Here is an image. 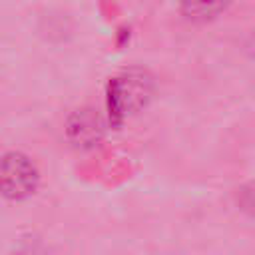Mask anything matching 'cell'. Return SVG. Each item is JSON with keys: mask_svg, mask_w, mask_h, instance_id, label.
I'll return each instance as SVG.
<instances>
[{"mask_svg": "<svg viewBox=\"0 0 255 255\" xmlns=\"http://www.w3.org/2000/svg\"><path fill=\"white\" fill-rule=\"evenodd\" d=\"M151 96V78L143 70H128L110 86V108L116 116L137 112Z\"/></svg>", "mask_w": 255, "mask_h": 255, "instance_id": "obj_1", "label": "cell"}, {"mask_svg": "<svg viewBox=\"0 0 255 255\" xmlns=\"http://www.w3.org/2000/svg\"><path fill=\"white\" fill-rule=\"evenodd\" d=\"M38 171L22 153H6L0 159V191L10 199H22L36 189Z\"/></svg>", "mask_w": 255, "mask_h": 255, "instance_id": "obj_2", "label": "cell"}, {"mask_svg": "<svg viewBox=\"0 0 255 255\" xmlns=\"http://www.w3.org/2000/svg\"><path fill=\"white\" fill-rule=\"evenodd\" d=\"M68 135L76 145L88 147L102 137V120L94 110H80L68 122Z\"/></svg>", "mask_w": 255, "mask_h": 255, "instance_id": "obj_3", "label": "cell"}, {"mask_svg": "<svg viewBox=\"0 0 255 255\" xmlns=\"http://www.w3.org/2000/svg\"><path fill=\"white\" fill-rule=\"evenodd\" d=\"M229 0H181V10L191 20H209L215 18Z\"/></svg>", "mask_w": 255, "mask_h": 255, "instance_id": "obj_4", "label": "cell"}]
</instances>
